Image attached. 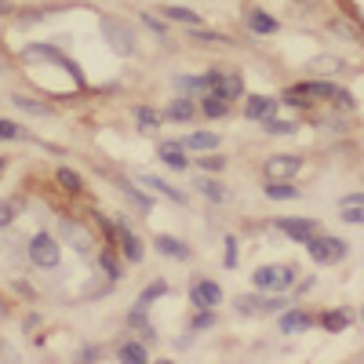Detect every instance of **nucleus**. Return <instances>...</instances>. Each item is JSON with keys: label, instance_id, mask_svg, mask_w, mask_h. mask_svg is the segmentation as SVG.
<instances>
[{"label": "nucleus", "instance_id": "obj_24", "mask_svg": "<svg viewBox=\"0 0 364 364\" xmlns=\"http://www.w3.org/2000/svg\"><path fill=\"white\" fill-rule=\"evenodd\" d=\"M193 41H200V44H230L223 33H211V29H200V26L193 29Z\"/></svg>", "mask_w": 364, "mask_h": 364}, {"label": "nucleus", "instance_id": "obj_20", "mask_svg": "<svg viewBox=\"0 0 364 364\" xmlns=\"http://www.w3.org/2000/svg\"><path fill=\"white\" fill-rule=\"evenodd\" d=\"M266 193H269L273 200H295V197H299V190L291 186V178H288V182H269Z\"/></svg>", "mask_w": 364, "mask_h": 364}, {"label": "nucleus", "instance_id": "obj_5", "mask_svg": "<svg viewBox=\"0 0 364 364\" xmlns=\"http://www.w3.org/2000/svg\"><path fill=\"white\" fill-rule=\"evenodd\" d=\"M102 33L109 37L113 51H120V55H135V37H132V29H128V26H120V22L106 18V22H102Z\"/></svg>", "mask_w": 364, "mask_h": 364}, {"label": "nucleus", "instance_id": "obj_27", "mask_svg": "<svg viewBox=\"0 0 364 364\" xmlns=\"http://www.w3.org/2000/svg\"><path fill=\"white\" fill-rule=\"evenodd\" d=\"M343 219L353 223V226H364V208H350V204H343Z\"/></svg>", "mask_w": 364, "mask_h": 364}, {"label": "nucleus", "instance_id": "obj_28", "mask_svg": "<svg viewBox=\"0 0 364 364\" xmlns=\"http://www.w3.org/2000/svg\"><path fill=\"white\" fill-rule=\"evenodd\" d=\"M15 211H18L15 200H4V204H0V226H8V223L15 219Z\"/></svg>", "mask_w": 364, "mask_h": 364}, {"label": "nucleus", "instance_id": "obj_6", "mask_svg": "<svg viewBox=\"0 0 364 364\" xmlns=\"http://www.w3.org/2000/svg\"><path fill=\"white\" fill-rule=\"evenodd\" d=\"M299 157H291V154H281V157H269L266 161V178L269 182H288V178H295V171H299Z\"/></svg>", "mask_w": 364, "mask_h": 364}, {"label": "nucleus", "instance_id": "obj_26", "mask_svg": "<svg viewBox=\"0 0 364 364\" xmlns=\"http://www.w3.org/2000/svg\"><path fill=\"white\" fill-rule=\"evenodd\" d=\"M197 164H200L204 171H223V168H226V157H219V154H208V157H200Z\"/></svg>", "mask_w": 364, "mask_h": 364}, {"label": "nucleus", "instance_id": "obj_29", "mask_svg": "<svg viewBox=\"0 0 364 364\" xmlns=\"http://www.w3.org/2000/svg\"><path fill=\"white\" fill-rule=\"evenodd\" d=\"M135 117H139L142 128H157V113L154 109H135Z\"/></svg>", "mask_w": 364, "mask_h": 364}, {"label": "nucleus", "instance_id": "obj_34", "mask_svg": "<svg viewBox=\"0 0 364 364\" xmlns=\"http://www.w3.org/2000/svg\"><path fill=\"white\" fill-rule=\"evenodd\" d=\"M4 11H8V4H4V0H0V15H4Z\"/></svg>", "mask_w": 364, "mask_h": 364}, {"label": "nucleus", "instance_id": "obj_12", "mask_svg": "<svg viewBox=\"0 0 364 364\" xmlns=\"http://www.w3.org/2000/svg\"><path fill=\"white\" fill-rule=\"evenodd\" d=\"M193 113H197V106H193L190 99H175V102H168V109H164L168 120H193Z\"/></svg>", "mask_w": 364, "mask_h": 364}, {"label": "nucleus", "instance_id": "obj_21", "mask_svg": "<svg viewBox=\"0 0 364 364\" xmlns=\"http://www.w3.org/2000/svg\"><path fill=\"white\" fill-rule=\"evenodd\" d=\"M281 328H284V331H306V328H310V317H306V314H284V317H281Z\"/></svg>", "mask_w": 364, "mask_h": 364}, {"label": "nucleus", "instance_id": "obj_3", "mask_svg": "<svg viewBox=\"0 0 364 364\" xmlns=\"http://www.w3.org/2000/svg\"><path fill=\"white\" fill-rule=\"evenodd\" d=\"M204 91H215V95H223L226 102L240 99V91H245V77L240 73H223V70H211L204 77Z\"/></svg>", "mask_w": 364, "mask_h": 364}, {"label": "nucleus", "instance_id": "obj_30", "mask_svg": "<svg viewBox=\"0 0 364 364\" xmlns=\"http://www.w3.org/2000/svg\"><path fill=\"white\" fill-rule=\"evenodd\" d=\"M324 328H328V331H343V328H346V317H343V314H328V317H324Z\"/></svg>", "mask_w": 364, "mask_h": 364}, {"label": "nucleus", "instance_id": "obj_8", "mask_svg": "<svg viewBox=\"0 0 364 364\" xmlns=\"http://www.w3.org/2000/svg\"><path fill=\"white\" fill-rule=\"evenodd\" d=\"M277 226H281L291 240H302V245H306L310 237H317V223H314V219H277Z\"/></svg>", "mask_w": 364, "mask_h": 364}, {"label": "nucleus", "instance_id": "obj_32", "mask_svg": "<svg viewBox=\"0 0 364 364\" xmlns=\"http://www.w3.org/2000/svg\"><path fill=\"white\" fill-rule=\"evenodd\" d=\"M223 262H226V266H230V269H233V266H237V240H233V237H230V240H226V259H223Z\"/></svg>", "mask_w": 364, "mask_h": 364}, {"label": "nucleus", "instance_id": "obj_1", "mask_svg": "<svg viewBox=\"0 0 364 364\" xmlns=\"http://www.w3.org/2000/svg\"><path fill=\"white\" fill-rule=\"evenodd\" d=\"M252 284L259 291H288L295 284V269L291 266H259Z\"/></svg>", "mask_w": 364, "mask_h": 364}, {"label": "nucleus", "instance_id": "obj_13", "mask_svg": "<svg viewBox=\"0 0 364 364\" xmlns=\"http://www.w3.org/2000/svg\"><path fill=\"white\" fill-rule=\"evenodd\" d=\"M161 161H164V168H171V171H182L190 161H186V154H182V146H161Z\"/></svg>", "mask_w": 364, "mask_h": 364}, {"label": "nucleus", "instance_id": "obj_19", "mask_svg": "<svg viewBox=\"0 0 364 364\" xmlns=\"http://www.w3.org/2000/svg\"><path fill=\"white\" fill-rule=\"evenodd\" d=\"M248 26L255 29V33H273V29H277V22H273L266 11H248Z\"/></svg>", "mask_w": 364, "mask_h": 364}, {"label": "nucleus", "instance_id": "obj_23", "mask_svg": "<svg viewBox=\"0 0 364 364\" xmlns=\"http://www.w3.org/2000/svg\"><path fill=\"white\" fill-rule=\"evenodd\" d=\"M58 182L70 190V193H80V175L77 171H70V168H58Z\"/></svg>", "mask_w": 364, "mask_h": 364}, {"label": "nucleus", "instance_id": "obj_4", "mask_svg": "<svg viewBox=\"0 0 364 364\" xmlns=\"http://www.w3.org/2000/svg\"><path fill=\"white\" fill-rule=\"evenodd\" d=\"M29 259H33L37 266H44V269H51V266H58V259H63V248H58L55 237L37 233L33 240H29Z\"/></svg>", "mask_w": 364, "mask_h": 364}, {"label": "nucleus", "instance_id": "obj_7", "mask_svg": "<svg viewBox=\"0 0 364 364\" xmlns=\"http://www.w3.org/2000/svg\"><path fill=\"white\" fill-rule=\"evenodd\" d=\"M190 295H193V306H200V310L204 306H219V302H223V288L215 281H197Z\"/></svg>", "mask_w": 364, "mask_h": 364}, {"label": "nucleus", "instance_id": "obj_18", "mask_svg": "<svg viewBox=\"0 0 364 364\" xmlns=\"http://www.w3.org/2000/svg\"><path fill=\"white\" fill-rule=\"evenodd\" d=\"M117 357L120 360H132V364H146L149 360V350L146 346H135V343H124V346L117 350Z\"/></svg>", "mask_w": 364, "mask_h": 364}, {"label": "nucleus", "instance_id": "obj_22", "mask_svg": "<svg viewBox=\"0 0 364 364\" xmlns=\"http://www.w3.org/2000/svg\"><path fill=\"white\" fill-rule=\"evenodd\" d=\"M15 106L26 113H37V117H51V106H41L37 99H26V95H15Z\"/></svg>", "mask_w": 364, "mask_h": 364}, {"label": "nucleus", "instance_id": "obj_31", "mask_svg": "<svg viewBox=\"0 0 364 364\" xmlns=\"http://www.w3.org/2000/svg\"><path fill=\"white\" fill-rule=\"evenodd\" d=\"M273 135H291L295 132V124H284V120H269V124H266Z\"/></svg>", "mask_w": 364, "mask_h": 364}, {"label": "nucleus", "instance_id": "obj_25", "mask_svg": "<svg viewBox=\"0 0 364 364\" xmlns=\"http://www.w3.org/2000/svg\"><path fill=\"white\" fill-rule=\"evenodd\" d=\"M11 139H22V128L15 120H0V142H11Z\"/></svg>", "mask_w": 364, "mask_h": 364}, {"label": "nucleus", "instance_id": "obj_11", "mask_svg": "<svg viewBox=\"0 0 364 364\" xmlns=\"http://www.w3.org/2000/svg\"><path fill=\"white\" fill-rule=\"evenodd\" d=\"M139 182H142V186H149V190H157L161 197H168V200H175V204H182V200H186V193H178V190H171V186H168V182H161V178H154V175H142Z\"/></svg>", "mask_w": 364, "mask_h": 364}, {"label": "nucleus", "instance_id": "obj_10", "mask_svg": "<svg viewBox=\"0 0 364 364\" xmlns=\"http://www.w3.org/2000/svg\"><path fill=\"white\" fill-rule=\"evenodd\" d=\"M157 252L161 255H168V259H190V248H186V240H178V237H168V233H161L157 240Z\"/></svg>", "mask_w": 364, "mask_h": 364}, {"label": "nucleus", "instance_id": "obj_33", "mask_svg": "<svg viewBox=\"0 0 364 364\" xmlns=\"http://www.w3.org/2000/svg\"><path fill=\"white\" fill-rule=\"evenodd\" d=\"M102 269L109 273V277H120V266H117V262H113L109 255H102Z\"/></svg>", "mask_w": 364, "mask_h": 364}, {"label": "nucleus", "instance_id": "obj_14", "mask_svg": "<svg viewBox=\"0 0 364 364\" xmlns=\"http://www.w3.org/2000/svg\"><path fill=\"white\" fill-rule=\"evenodd\" d=\"M200 109H204V117H226L230 102L223 95H215V91H208V95L200 99Z\"/></svg>", "mask_w": 364, "mask_h": 364}, {"label": "nucleus", "instance_id": "obj_15", "mask_svg": "<svg viewBox=\"0 0 364 364\" xmlns=\"http://www.w3.org/2000/svg\"><path fill=\"white\" fill-rule=\"evenodd\" d=\"M164 15H168L171 22H186V26H200V22H204V15H197L193 8H178V4L164 8Z\"/></svg>", "mask_w": 364, "mask_h": 364}, {"label": "nucleus", "instance_id": "obj_16", "mask_svg": "<svg viewBox=\"0 0 364 364\" xmlns=\"http://www.w3.org/2000/svg\"><path fill=\"white\" fill-rule=\"evenodd\" d=\"M197 190H200L208 200H215V204H223V200H226V190L219 186L215 178H204V175H200V178H197Z\"/></svg>", "mask_w": 364, "mask_h": 364}, {"label": "nucleus", "instance_id": "obj_35", "mask_svg": "<svg viewBox=\"0 0 364 364\" xmlns=\"http://www.w3.org/2000/svg\"><path fill=\"white\" fill-rule=\"evenodd\" d=\"M0 175H4V161H0Z\"/></svg>", "mask_w": 364, "mask_h": 364}, {"label": "nucleus", "instance_id": "obj_17", "mask_svg": "<svg viewBox=\"0 0 364 364\" xmlns=\"http://www.w3.org/2000/svg\"><path fill=\"white\" fill-rule=\"evenodd\" d=\"M186 146L204 154V149H215V146H219V135H215V132H193V135L186 139Z\"/></svg>", "mask_w": 364, "mask_h": 364}, {"label": "nucleus", "instance_id": "obj_36", "mask_svg": "<svg viewBox=\"0 0 364 364\" xmlns=\"http://www.w3.org/2000/svg\"><path fill=\"white\" fill-rule=\"evenodd\" d=\"M360 317H364V310H360Z\"/></svg>", "mask_w": 364, "mask_h": 364}, {"label": "nucleus", "instance_id": "obj_9", "mask_svg": "<svg viewBox=\"0 0 364 364\" xmlns=\"http://www.w3.org/2000/svg\"><path fill=\"white\" fill-rule=\"evenodd\" d=\"M273 109H277V99H269V95H252L248 106H245V117H248V120H269Z\"/></svg>", "mask_w": 364, "mask_h": 364}, {"label": "nucleus", "instance_id": "obj_2", "mask_svg": "<svg viewBox=\"0 0 364 364\" xmlns=\"http://www.w3.org/2000/svg\"><path fill=\"white\" fill-rule=\"evenodd\" d=\"M310 245V255H314V262H321V266H331V262H343L346 259V240H339V237H310L306 240Z\"/></svg>", "mask_w": 364, "mask_h": 364}]
</instances>
